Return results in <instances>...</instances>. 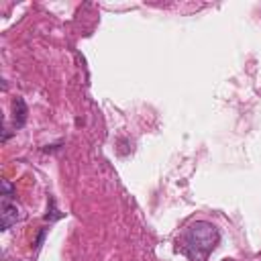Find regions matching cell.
I'll return each instance as SVG.
<instances>
[{"label":"cell","mask_w":261,"mask_h":261,"mask_svg":"<svg viewBox=\"0 0 261 261\" xmlns=\"http://www.w3.org/2000/svg\"><path fill=\"white\" fill-rule=\"evenodd\" d=\"M218 241H220V232L212 222L196 220L177 239V251L190 257L192 261H204L216 249Z\"/></svg>","instance_id":"cell-1"},{"label":"cell","mask_w":261,"mask_h":261,"mask_svg":"<svg viewBox=\"0 0 261 261\" xmlns=\"http://www.w3.org/2000/svg\"><path fill=\"white\" fill-rule=\"evenodd\" d=\"M24 218V212L18 204L2 198V204H0V226L2 230H8L10 226H14L16 222H20Z\"/></svg>","instance_id":"cell-2"},{"label":"cell","mask_w":261,"mask_h":261,"mask_svg":"<svg viewBox=\"0 0 261 261\" xmlns=\"http://www.w3.org/2000/svg\"><path fill=\"white\" fill-rule=\"evenodd\" d=\"M27 114H29V110H27L24 100H22L20 96H16V98L12 100V124H14V128L24 126V122H27Z\"/></svg>","instance_id":"cell-3"},{"label":"cell","mask_w":261,"mask_h":261,"mask_svg":"<svg viewBox=\"0 0 261 261\" xmlns=\"http://www.w3.org/2000/svg\"><path fill=\"white\" fill-rule=\"evenodd\" d=\"M10 196H14V188L10 186V181H6V179H4V181H2V198H6V200H8Z\"/></svg>","instance_id":"cell-4"},{"label":"cell","mask_w":261,"mask_h":261,"mask_svg":"<svg viewBox=\"0 0 261 261\" xmlns=\"http://www.w3.org/2000/svg\"><path fill=\"white\" fill-rule=\"evenodd\" d=\"M224 261H232V259H224Z\"/></svg>","instance_id":"cell-5"}]
</instances>
